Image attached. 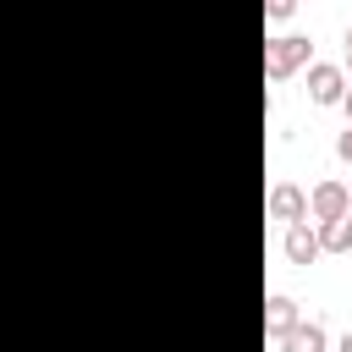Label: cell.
Segmentation results:
<instances>
[{
    "mask_svg": "<svg viewBox=\"0 0 352 352\" xmlns=\"http://www.w3.org/2000/svg\"><path fill=\"white\" fill-rule=\"evenodd\" d=\"M264 209H270V220L297 226V220H308V192H302L297 182H275V187H270V198H264Z\"/></svg>",
    "mask_w": 352,
    "mask_h": 352,
    "instance_id": "277c9868",
    "label": "cell"
},
{
    "mask_svg": "<svg viewBox=\"0 0 352 352\" xmlns=\"http://www.w3.org/2000/svg\"><path fill=\"white\" fill-rule=\"evenodd\" d=\"M297 319H302V314H297V302H292L286 292L264 297V336H270V341H280V336H286V330H292Z\"/></svg>",
    "mask_w": 352,
    "mask_h": 352,
    "instance_id": "8992f818",
    "label": "cell"
},
{
    "mask_svg": "<svg viewBox=\"0 0 352 352\" xmlns=\"http://www.w3.org/2000/svg\"><path fill=\"white\" fill-rule=\"evenodd\" d=\"M341 214H352V187L346 182H319L308 192V220L324 226V220H341Z\"/></svg>",
    "mask_w": 352,
    "mask_h": 352,
    "instance_id": "7a4b0ae2",
    "label": "cell"
},
{
    "mask_svg": "<svg viewBox=\"0 0 352 352\" xmlns=\"http://www.w3.org/2000/svg\"><path fill=\"white\" fill-rule=\"evenodd\" d=\"M324 346H330V336H324L319 319H297V324L280 336V352H324Z\"/></svg>",
    "mask_w": 352,
    "mask_h": 352,
    "instance_id": "52a82bcc",
    "label": "cell"
},
{
    "mask_svg": "<svg viewBox=\"0 0 352 352\" xmlns=\"http://www.w3.org/2000/svg\"><path fill=\"white\" fill-rule=\"evenodd\" d=\"M280 248H286V258H292V264H314V258H319V236H314V220H297V226H286Z\"/></svg>",
    "mask_w": 352,
    "mask_h": 352,
    "instance_id": "5b68a950",
    "label": "cell"
},
{
    "mask_svg": "<svg viewBox=\"0 0 352 352\" xmlns=\"http://www.w3.org/2000/svg\"><path fill=\"white\" fill-rule=\"evenodd\" d=\"M314 236H319V253H352V214L314 226Z\"/></svg>",
    "mask_w": 352,
    "mask_h": 352,
    "instance_id": "ba28073f",
    "label": "cell"
},
{
    "mask_svg": "<svg viewBox=\"0 0 352 352\" xmlns=\"http://www.w3.org/2000/svg\"><path fill=\"white\" fill-rule=\"evenodd\" d=\"M341 110H346V126H352V88H346V99H341Z\"/></svg>",
    "mask_w": 352,
    "mask_h": 352,
    "instance_id": "8fae6325",
    "label": "cell"
},
{
    "mask_svg": "<svg viewBox=\"0 0 352 352\" xmlns=\"http://www.w3.org/2000/svg\"><path fill=\"white\" fill-rule=\"evenodd\" d=\"M292 11H297V0H270V16H275V22H286Z\"/></svg>",
    "mask_w": 352,
    "mask_h": 352,
    "instance_id": "9c48e42d",
    "label": "cell"
},
{
    "mask_svg": "<svg viewBox=\"0 0 352 352\" xmlns=\"http://www.w3.org/2000/svg\"><path fill=\"white\" fill-rule=\"evenodd\" d=\"M341 72H352V50H346V66H341Z\"/></svg>",
    "mask_w": 352,
    "mask_h": 352,
    "instance_id": "4fadbf2b",
    "label": "cell"
},
{
    "mask_svg": "<svg viewBox=\"0 0 352 352\" xmlns=\"http://www.w3.org/2000/svg\"><path fill=\"white\" fill-rule=\"evenodd\" d=\"M336 154H341V160H346V165H352V126H346V132H341V138H336Z\"/></svg>",
    "mask_w": 352,
    "mask_h": 352,
    "instance_id": "30bf717a",
    "label": "cell"
},
{
    "mask_svg": "<svg viewBox=\"0 0 352 352\" xmlns=\"http://www.w3.org/2000/svg\"><path fill=\"white\" fill-rule=\"evenodd\" d=\"M336 352H352V330H346V336H341V341H336Z\"/></svg>",
    "mask_w": 352,
    "mask_h": 352,
    "instance_id": "7c38bea8",
    "label": "cell"
},
{
    "mask_svg": "<svg viewBox=\"0 0 352 352\" xmlns=\"http://www.w3.org/2000/svg\"><path fill=\"white\" fill-rule=\"evenodd\" d=\"M346 50H352V28H346Z\"/></svg>",
    "mask_w": 352,
    "mask_h": 352,
    "instance_id": "5bb4252c",
    "label": "cell"
},
{
    "mask_svg": "<svg viewBox=\"0 0 352 352\" xmlns=\"http://www.w3.org/2000/svg\"><path fill=\"white\" fill-rule=\"evenodd\" d=\"M308 55H314V44L302 38V33H280V38H264V77H292L297 66H308Z\"/></svg>",
    "mask_w": 352,
    "mask_h": 352,
    "instance_id": "6da1fadb",
    "label": "cell"
},
{
    "mask_svg": "<svg viewBox=\"0 0 352 352\" xmlns=\"http://www.w3.org/2000/svg\"><path fill=\"white\" fill-rule=\"evenodd\" d=\"M308 99L314 104H341L346 99V72L330 60H308Z\"/></svg>",
    "mask_w": 352,
    "mask_h": 352,
    "instance_id": "3957f363",
    "label": "cell"
}]
</instances>
